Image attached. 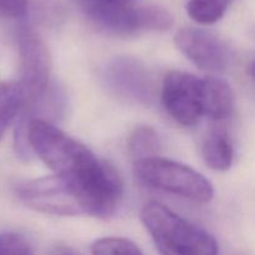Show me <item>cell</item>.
Returning <instances> with one entry per match:
<instances>
[{"label":"cell","mask_w":255,"mask_h":255,"mask_svg":"<svg viewBox=\"0 0 255 255\" xmlns=\"http://www.w3.org/2000/svg\"><path fill=\"white\" fill-rule=\"evenodd\" d=\"M24 102L16 82L0 81V129L5 132L21 112Z\"/></svg>","instance_id":"cell-14"},{"label":"cell","mask_w":255,"mask_h":255,"mask_svg":"<svg viewBox=\"0 0 255 255\" xmlns=\"http://www.w3.org/2000/svg\"><path fill=\"white\" fill-rule=\"evenodd\" d=\"M0 255H34L31 243L15 232L0 234Z\"/></svg>","instance_id":"cell-16"},{"label":"cell","mask_w":255,"mask_h":255,"mask_svg":"<svg viewBox=\"0 0 255 255\" xmlns=\"http://www.w3.org/2000/svg\"><path fill=\"white\" fill-rule=\"evenodd\" d=\"M177 49L196 66L208 71H222L229 61L226 44L212 32L197 27H183L174 36Z\"/></svg>","instance_id":"cell-8"},{"label":"cell","mask_w":255,"mask_h":255,"mask_svg":"<svg viewBox=\"0 0 255 255\" xmlns=\"http://www.w3.org/2000/svg\"><path fill=\"white\" fill-rule=\"evenodd\" d=\"M249 72H251L252 77H253V79L255 80V61L252 62L251 67H249Z\"/></svg>","instance_id":"cell-18"},{"label":"cell","mask_w":255,"mask_h":255,"mask_svg":"<svg viewBox=\"0 0 255 255\" xmlns=\"http://www.w3.org/2000/svg\"><path fill=\"white\" fill-rule=\"evenodd\" d=\"M139 218L161 255H219L213 236L164 204L148 202Z\"/></svg>","instance_id":"cell-3"},{"label":"cell","mask_w":255,"mask_h":255,"mask_svg":"<svg viewBox=\"0 0 255 255\" xmlns=\"http://www.w3.org/2000/svg\"><path fill=\"white\" fill-rule=\"evenodd\" d=\"M25 137L31 153L36 154L51 169L52 174L66 181L75 197L104 168L105 161L97 158L79 139L50 121H30Z\"/></svg>","instance_id":"cell-1"},{"label":"cell","mask_w":255,"mask_h":255,"mask_svg":"<svg viewBox=\"0 0 255 255\" xmlns=\"http://www.w3.org/2000/svg\"><path fill=\"white\" fill-rule=\"evenodd\" d=\"M133 172L144 186L196 203H208L214 196L213 184L203 174L172 159L158 156L138 159L134 161Z\"/></svg>","instance_id":"cell-4"},{"label":"cell","mask_w":255,"mask_h":255,"mask_svg":"<svg viewBox=\"0 0 255 255\" xmlns=\"http://www.w3.org/2000/svg\"><path fill=\"white\" fill-rule=\"evenodd\" d=\"M202 105L203 116L213 121L229 119L234 111V94L232 86L217 76L202 79Z\"/></svg>","instance_id":"cell-10"},{"label":"cell","mask_w":255,"mask_h":255,"mask_svg":"<svg viewBox=\"0 0 255 255\" xmlns=\"http://www.w3.org/2000/svg\"><path fill=\"white\" fill-rule=\"evenodd\" d=\"M91 253L92 255H144L133 242L119 237L97 239L92 244Z\"/></svg>","instance_id":"cell-15"},{"label":"cell","mask_w":255,"mask_h":255,"mask_svg":"<svg viewBox=\"0 0 255 255\" xmlns=\"http://www.w3.org/2000/svg\"><path fill=\"white\" fill-rule=\"evenodd\" d=\"M233 0H188L187 12L198 24L211 25L219 21Z\"/></svg>","instance_id":"cell-13"},{"label":"cell","mask_w":255,"mask_h":255,"mask_svg":"<svg viewBox=\"0 0 255 255\" xmlns=\"http://www.w3.org/2000/svg\"><path fill=\"white\" fill-rule=\"evenodd\" d=\"M2 134H4V132H2V131H0V138H1V136H2Z\"/></svg>","instance_id":"cell-19"},{"label":"cell","mask_w":255,"mask_h":255,"mask_svg":"<svg viewBox=\"0 0 255 255\" xmlns=\"http://www.w3.org/2000/svg\"><path fill=\"white\" fill-rule=\"evenodd\" d=\"M106 84L122 99L146 104L152 99V82L146 67L129 57H116L105 70Z\"/></svg>","instance_id":"cell-9"},{"label":"cell","mask_w":255,"mask_h":255,"mask_svg":"<svg viewBox=\"0 0 255 255\" xmlns=\"http://www.w3.org/2000/svg\"><path fill=\"white\" fill-rule=\"evenodd\" d=\"M127 147L134 161L156 157L161 147L157 132L149 126H138L129 134Z\"/></svg>","instance_id":"cell-12"},{"label":"cell","mask_w":255,"mask_h":255,"mask_svg":"<svg viewBox=\"0 0 255 255\" xmlns=\"http://www.w3.org/2000/svg\"><path fill=\"white\" fill-rule=\"evenodd\" d=\"M202 151L206 163L214 171H228L233 164V144L228 134L221 129H213L207 134Z\"/></svg>","instance_id":"cell-11"},{"label":"cell","mask_w":255,"mask_h":255,"mask_svg":"<svg viewBox=\"0 0 255 255\" xmlns=\"http://www.w3.org/2000/svg\"><path fill=\"white\" fill-rule=\"evenodd\" d=\"M72 4L109 34L127 36L146 31H167L173 16L158 5H144L141 0H71Z\"/></svg>","instance_id":"cell-2"},{"label":"cell","mask_w":255,"mask_h":255,"mask_svg":"<svg viewBox=\"0 0 255 255\" xmlns=\"http://www.w3.org/2000/svg\"><path fill=\"white\" fill-rule=\"evenodd\" d=\"M19 55L20 74L15 82L24 102L22 110H25L39 102L51 85L52 61L44 40L30 31L20 36Z\"/></svg>","instance_id":"cell-5"},{"label":"cell","mask_w":255,"mask_h":255,"mask_svg":"<svg viewBox=\"0 0 255 255\" xmlns=\"http://www.w3.org/2000/svg\"><path fill=\"white\" fill-rule=\"evenodd\" d=\"M27 0H0V15L9 19H19L26 14Z\"/></svg>","instance_id":"cell-17"},{"label":"cell","mask_w":255,"mask_h":255,"mask_svg":"<svg viewBox=\"0 0 255 255\" xmlns=\"http://www.w3.org/2000/svg\"><path fill=\"white\" fill-rule=\"evenodd\" d=\"M161 100L167 114L182 126H194L203 116L202 79L184 71H171L162 85Z\"/></svg>","instance_id":"cell-7"},{"label":"cell","mask_w":255,"mask_h":255,"mask_svg":"<svg viewBox=\"0 0 255 255\" xmlns=\"http://www.w3.org/2000/svg\"><path fill=\"white\" fill-rule=\"evenodd\" d=\"M17 199L27 208L44 214L75 217L82 214L71 187L60 177H41L17 184Z\"/></svg>","instance_id":"cell-6"}]
</instances>
